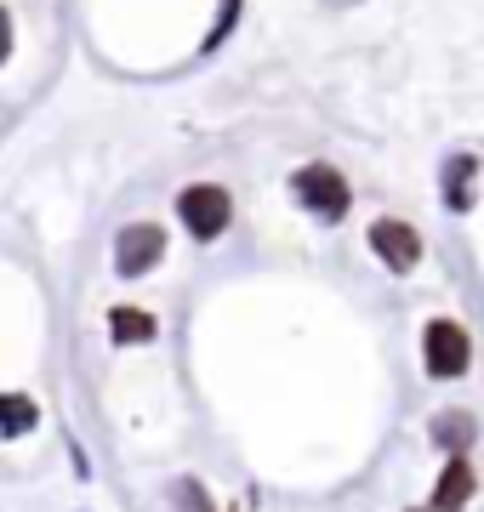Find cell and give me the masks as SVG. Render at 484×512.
I'll list each match as a JSON object with an SVG mask.
<instances>
[{
	"label": "cell",
	"mask_w": 484,
	"mask_h": 512,
	"mask_svg": "<svg viewBox=\"0 0 484 512\" xmlns=\"http://www.w3.org/2000/svg\"><path fill=\"white\" fill-rule=\"evenodd\" d=\"M171 495H177V507H183V512H211V495H205L194 478H183V484H177Z\"/></svg>",
	"instance_id": "10"
},
{
	"label": "cell",
	"mask_w": 484,
	"mask_h": 512,
	"mask_svg": "<svg viewBox=\"0 0 484 512\" xmlns=\"http://www.w3.org/2000/svg\"><path fill=\"white\" fill-rule=\"evenodd\" d=\"M177 211H183L194 239H223L228 217H234V200H228V188H217V183H194V188H183Z\"/></svg>",
	"instance_id": "2"
},
{
	"label": "cell",
	"mask_w": 484,
	"mask_h": 512,
	"mask_svg": "<svg viewBox=\"0 0 484 512\" xmlns=\"http://www.w3.org/2000/svg\"><path fill=\"white\" fill-rule=\"evenodd\" d=\"M473 171H479V160H473V154H456V160H450V205H456V211H467V205H473Z\"/></svg>",
	"instance_id": "9"
},
{
	"label": "cell",
	"mask_w": 484,
	"mask_h": 512,
	"mask_svg": "<svg viewBox=\"0 0 484 512\" xmlns=\"http://www.w3.org/2000/svg\"><path fill=\"white\" fill-rule=\"evenodd\" d=\"M160 256H166V228H154V222H131L114 239V268H120V279L149 274Z\"/></svg>",
	"instance_id": "4"
},
{
	"label": "cell",
	"mask_w": 484,
	"mask_h": 512,
	"mask_svg": "<svg viewBox=\"0 0 484 512\" xmlns=\"http://www.w3.org/2000/svg\"><path fill=\"white\" fill-rule=\"evenodd\" d=\"M109 325H114V342H149V336H154V313H143V308H114Z\"/></svg>",
	"instance_id": "8"
},
{
	"label": "cell",
	"mask_w": 484,
	"mask_h": 512,
	"mask_svg": "<svg viewBox=\"0 0 484 512\" xmlns=\"http://www.w3.org/2000/svg\"><path fill=\"white\" fill-rule=\"evenodd\" d=\"M473 439H479V421L467 416V410H450V416L433 421V444H445V450H456V456H462Z\"/></svg>",
	"instance_id": "7"
},
{
	"label": "cell",
	"mask_w": 484,
	"mask_h": 512,
	"mask_svg": "<svg viewBox=\"0 0 484 512\" xmlns=\"http://www.w3.org/2000/svg\"><path fill=\"white\" fill-rule=\"evenodd\" d=\"M473 359V342H467V330L456 319H433L428 336H422V365H428L433 382H456Z\"/></svg>",
	"instance_id": "1"
},
{
	"label": "cell",
	"mask_w": 484,
	"mask_h": 512,
	"mask_svg": "<svg viewBox=\"0 0 484 512\" xmlns=\"http://www.w3.org/2000/svg\"><path fill=\"white\" fill-rule=\"evenodd\" d=\"M12 57V18H6V6H0V63Z\"/></svg>",
	"instance_id": "11"
},
{
	"label": "cell",
	"mask_w": 484,
	"mask_h": 512,
	"mask_svg": "<svg viewBox=\"0 0 484 512\" xmlns=\"http://www.w3.org/2000/svg\"><path fill=\"white\" fill-rule=\"evenodd\" d=\"M371 245H376V256L388 262L393 274H410L416 262H422V234L410 228V222H399V217H382L371 228Z\"/></svg>",
	"instance_id": "5"
},
{
	"label": "cell",
	"mask_w": 484,
	"mask_h": 512,
	"mask_svg": "<svg viewBox=\"0 0 484 512\" xmlns=\"http://www.w3.org/2000/svg\"><path fill=\"white\" fill-rule=\"evenodd\" d=\"M291 188H297V200L308 205V211H319V217H342L348 211V177L336 171V165H302L297 177H291Z\"/></svg>",
	"instance_id": "3"
},
{
	"label": "cell",
	"mask_w": 484,
	"mask_h": 512,
	"mask_svg": "<svg viewBox=\"0 0 484 512\" xmlns=\"http://www.w3.org/2000/svg\"><path fill=\"white\" fill-rule=\"evenodd\" d=\"M473 484H479V478H473V461L456 456V461L445 467V473H439V484H433L428 512H462L467 501H473Z\"/></svg>",
	"instance_id": "6"
},
{
	"label": "cell",
	"mask_w": 484,
	"mask_h": 512,
	"mask_svg": "<svg viewBox=\"0 0 484 512\" xmlns=\"http://www.w3.org/2000/svg\"><path fill=\"white\" fill-rule=\"evenodd\" d=\"M422 512H428V507H422Z\"/></svg>",
	"instance_id": "12"
}]
</instances>
